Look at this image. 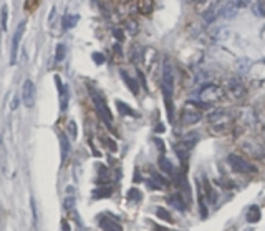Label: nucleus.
<instances>
[{"instance_id": "35", "label": "nucleus", "mask_w": 265, "mask_h": 231, "mask_svg": "<svg viewBox=\"0 0 265 231\" xmlns=\"http://www.w3.org/2000/svg\"><path fill=\"white\" fill-rule=\"evenodd\" d=\"M61 230H63V231H72V228H70V223L66 221V220L61 221Z\"/></svg>"}, {"instance_id": "33", "label": "nucleus", "mask_w": 265, "mask_h": 231, "mask_svg": "<svg viewBox=\"0 0 265 231\" xmlns=\"http://www.w3.org/2000/svg\"><path fill=\"white\" fill-rule=\"evenodd\" d=\"M18 103H20V99H18V97L15 95V97H14V103L10 105V110H15V108L18 107Z\"/></svg>"}, {"instance_id": "12", "label": "nucleus", "mask_w": 265, "mask_h": 231, "mask_svg": "<svg viewBox=\"0 0 265 231\" xmlns=\"http://www.w3.org/2000/svg\"><path fill=\"white\" fill-rule=\"evenodd\" d=\"M55 83H57V88H58V95H60V108L61 110H66V107H68V99H70V92L68 88H66V85L61 82V78L55 75Z\"/></svg>"}, {"instance_id": "26", "label": "nucleus", "mask_w": 265, "mask_h": 231, "mask_svg": "<svg viewBox=\"0 0 265 231\" xmlns=\"http://www.w3.org/2000/svg\"><path fill=\"white\" fill-rule=\"evenodd\" d=\"M156 214H158V218H159V220H162V221H167V223L173 221V218H171L169 211H167L166 208H162V206H159V208L156 210Z\"/></svg>"}, {"instance_id": "14", "label": "nucleus", "mask_w": 265, "mask_h": 231, "mask_svg": "<svg viewBox=\"0 0 265 231\" xmlns=\"http://www.w3.org/2000/svg\"><path fill=\"white\" fill-rule=\"evenodd\" d=\"M196 186H197V201H199V210H201V218H207V206H206V193L202 190V185L201 182H196Z\"/></svg>"}, {"instance_id": "36", "label": "nucleus", "mask_w": 265, "mask_h": 231, "mask_svg": "<svg viewBox=\"0 0 265 231\" xmlns=\"http://www.w3.org/2000/svg\"><path fill=\"white\" fill-rule=\"evenodd\" d=\"M188 2H189V3H196L197 0H188Z\"/></svg>"}, {"instance_id": "37", "label": "nucleus", "mask_w": 265, "mask_h": 231, "mask_svg": "<svg viewBox=\"0 0 265 231\" xmlns=\"http://www.w3.org/2000/svg\"><path fill=\"white\" fill-rule=\"evenodd\" d=\"M124 2H126V0H124Z\"/></svg>"}, {"instance_id": "19", "label": "nucleus", "mask_w": 265, "mask_h": 231, "mask_svg": "<svg viewBox=\"0 0 265 231\" xmlns=\"http://www.w3.org/2000/svg\"><path fill=\"white\" fill-rule=\"evenodd\" d=\"M260 218H262V211H260L259 206H257V205L249 206V210H247V221L249 223H257V221H260Z\"/></svg>"}, {"instance_id": "6", "label": "nucleus", "mask_w": 265, "mask_h": 231, "mask_svg": "<svg viewBox=\"0 0 265 231\" xmlns=\"http://www.w3.org/2000/svg\"><path fill=\"white\" fill-rule=\"evenodd\" d=\"M89 95H91V100H93V103H95V107H96V112H98V115L103 118L104 121H106L108 125H111V121H113V115H111V110H110V107L106 105V101L103 100V97L100 95L98 92H96L95 88H91L89 87Z\"/></svg>"}, {"instance_id": "4", "label": "nucleus", "mask_w": 265, "mask_h": 231, "mask_svg": "<svg viewBox=\"0 0 265 231\" xmlns=\"http://www.w3.org/2000/svg\"><path fill=\"white\" fill-rule=\"evenodd\" d=\"M224 88L219 87V85L214 83H206L204 87L199 90V100L204 105H210V103H217L224 99Z\"/></svg>"}, {"instance_id": "10", "label": "nucleus", "mask_w": 265, "mask_h": 231, "mask_svg": "<svg viewBox=\"0 0 265 231\" xmlns=\"http://www.w3.org/2000/svg\"><path fill=\"white\" fill-rule=\"evenodd\" d=\"M197 136H188V138H184V140H181L179 143H176L174 145V150H176V153H177V156L181 160H188V156H189V153H191V150H192V147L196 145V142H197Z\"/></svg>"}, {"instance_id": "11", "label": "nucleus", "mask_w": 265, "mask_h": 231, "mask_svg": "<svg viewBox=\"0 0 265 231\" xmlns=\"http://www.w3.org/2000/svg\"><path fill=\"white\" fill-rule=\"evenodd\" d=\"M35 97H37V92H35V85L32 80H25L22 88V101L27 108H32L35 105Z\"/></svg>"}, {"instance_id": "34", "label": "nucleus", "mask_w": 265, "mask_h": 231, "mask_svg": "<svg viewBox=\"0 0 265 231\" xmlns=\"http://www.w3.org/2000/svg\"><path fill=\"white\" fill-rule=\"evenodd\" d=\"M154 143L158 145V148H159V151H161V153H164V145H162V142L159 138H154Z\"/></svg>"}, {"instance_id": "2", "label": "nucleus", "mask_w": 265, "mask_h": 231, "mask_svg": "<svg viewBox=\"0 0 265 231\" xmlns=\"http://www.w3.org/2000/svg\"><path fill=\"white\" fill-rule=\"evenodd\" d=\"M207 121L210 123L212 132L219 133V135H225V133H229L232 130L236 116L227 110H216L207 116Z\"/></svg>"}, {"instance_id": "32", "label": "nucleus", "mask_w": 265, "mask_h": 231, "mask_svg": "<svg viewBox=\"0 0 265 231\" xmlns=\"http://www.w3.org/2000/svg\"><path fill=\"white\" fill-rule=\"evenodd\" d=\"M128 23H130V25H128V27H130V32H131V35H134L136 32H138V25H136V23L132 22V20H130Z\"/></svg>"}, {"instance_id": "8", "label": "nucleus", "mask_w": 265, "mask_h": 231, "mask_svg": "<svg viewBox=\"0 0 265 231\" xmlns=\"http://www.w3.org/2000/svg\"><path fill=\"white\" fill-rule=\"evenodd\" d=\"M227 162H229V165H231L236 171H239V173H257V168L239 155L231 153L227 156Z\"/></svg>"}, {"instance_id": "3", "label": "nucleus", "mask_w": 265, "mask_h": 231, "mask_svg": "<svg viewBox=\"0 0 265 231\" xmlns=\"http://www.w3.org/2000/svg\"><path fill=\"white\" fill-rule=\"evenodd\" d=\"M224 93L229 97L232 101H242L247 97V87L240 78L232 77L225 82L224 85Z\"/></svg>"}, {"instance_id": "1", "label": "nucleus", "mask_w": 265, "mask_h": 231, "mask_svg": "<svg viewBox=\"0 0 265 231\" xmlns=\"http://www.w3.org/2000/svg\"><path fill=\"white\" fill-rule=\"evenodd\" d=\"M162 93H164V101L167 108V116L169 120H174V103H173V93H174V68L169 60H164L162 64Z\"/></svg>"}, {"instance_id": "22", "label": "nucleus", "mask_w": 265, "mask_h": 231, "mask_svg": "<svg viewBox=\"0 0 265 231\" xmlns=\"http://www.w3.org/2000/svg\"><path fill=\"white\" fill-rule=\"evenodd\" d=\"M113 193V190L110 186H101L98 190L93 191V198L95 199H101V198H110Z\"/></svg>"}, {"instance_id": "13", "label": "nucleus", "mask_w": 265, "mask_h": 231, "mask_svg": "<svg viewBox=\"0 0 265 231\" xmlns=\"http://www.w3.org/2000/svg\"><path fill=\"white\" fill-rule=\"evenodd\" d=\"M100 226L103 231H123V226L119 225L118 221L111 220V218H106V216L100 218Z\"/></svg>"}, {"instance_id": "28", "label": "nucleus", "mask_w": 265, "mask_h": 231, "mask_svg": "<svg viewBox=\"0 0 265 231\" xmlns=\"http://www.w3.org/2000/svg\"><path fill=\"white\" fill-rule=\"evenodd\" d=\"M141 191L136 190V188H131L130 191H128V199L130 201H141Z\"/></svg>"}, {"instance_id": "31", "label": "nucleus", "mask_w": 265, "mask_h": 231, "mask_svg": "<svg viewBox=\"0 0 265 231\" xmlns=\"http://www.w3.org/2000/svg\"><path fill=\"white\" fill-rule=\"evenodd\" d=\"M7 15H9V10H7V7L3 5L2 9V29L7 30Z\"/></svg>"}, {"instance_id": "9", "label": "nucleus", "mask_w": 265, "mask_h": 231, "mask_svg": "<svg viewBox=\"0 0 265 231\" xmlns=\"http://www.w3.org/2000/svg\"><path fill=\"white\" fill-rule=\"evenodd\" d=\"M23 32H25V20H22L18 23L17 30H15V33H14V38H12V50H10V64L12 65H15V62H17V53H18V47H20Z\"/></svg>"}, {"instance_id": "21", "label": "nucleus", "mask_w": 265, "mask_h": 231, "mask_svg": "<svg viewBox=\"0 0 265 231\" xmlns=\"http://www.w3.org/2000/svg\"><path fill=\"white\" fill-rule=\"evenodd\" d=\"M121 78L124 82H126V85L130 87V90L134 95H138V92H139V88H138V82L136 80H132V78L128 75V72H124V70H121Z\"/></svg>"}, {"instance_id": "20", "label": "nucleus", "mask_w": 265, "mask_h": 231, "mask_svg": "<svg viewBox=\"0 0 265 231\" xmlns=\"http://www.w3.org/2000/svg\"><path fill=\"white\" fill-rule=\"evenodd\" d=\"M60 148H61V162H65L70 153V140L65 133H60Z\"/></svg>"}, {"instance_id": "16", "label": "nucleus", "mask_w": 265, "mask_h": 231, "mask_svg": "<svg viewBox=\"0 0 265 231\" xmlns=\"http://www.w3.org/2000/svg\"><path fill=\"white\" fill-rule=\"evenodd\" d=\"M167 203H169L171 206H174L176 210H181V211L186 210V203H184V199H182L181 193H174V195H171V197H167Z\"/></svg>"}, {"instance_id": "29", "label": "nucleus", "mask_w": 265, "mask_h": 231, "mask_svg": "<svg viewBox=\"0 0 265 231\" xmlns=\"http://www.w3.org/2000/svg\"><path fill=\"white\" fill-rule=\"evenodd\" d=\"M66 55V47L65 45H57V50H55V60L57 62H61Z\"/></svg>"}, {"instance_id": "17", "label": "nucleus", "mask_w": 265, "mask_h": 231, "mask_svg": "<svg viewBox=\"0 0 265 231\" xmlns=\"http://www.w3.org/2000/svg\"><path fill=\"white\" fill-rule=\"evenodd\" d=\"M221 9H222V5H217V7H214V9H210L206 12L202 17H204V22L206 23H214L216 20H219V17H221Z\"/></svg>"}, {"instance_id": "5", "label": "nucleus", "mask_w": 265, "mask_h": 231, "mask_svg": "<svg viewBox=\"0 0 265 231\" xmlns=\"http://www.w3.org/2000/svg\"><path fill=\"white\" fill-rule=\"evenodd\" d=\"M240 148H242L249 156H252V158L265 162V143L264 142H259V140H255V138H247L240 143Z\"/></svg>"}, {"instance_id": "24", "label": "nucleus", "mask_w": 265, "mask_h": 231, "mask_svg": "<svg viewBox=\"0 0 265 231\" xmlns=\"http://www.w3.org/2000/svg\"><path fill=\"white\" fill-rule=\"evenodd\" d=\"M116 107H118V110L123 113V115H131V116H138V113L132 110L131 107H128L126 103H123V101H116Z\"/></svg>"}, {"instance_id": "15", "label": "nucleus", "mask_w": 265, "mask_h": 231, "mask_svg": "<svg viewBox=\"0 0 265 231\" xmlns=\"http://www.w3.org/2000/svg\"><path fill=\"white\" fill-rule=\"evenodd\" d=\"M221 5V0H197L196 2V10L199 12V14L204 15L206 12L214 9V7Z\"/></svg>"}, {"instance_id": "23", "label": "nucleus", "mask_w": 265, "mask_h": 231, "mask_svg": "<svg viewBox=\"0 0 265 231\" xmlns=\"http://www.w3.org/2000/svg\"><path fill=\"white\" fill-rule=\"evenodd\" d=\"M78 15H66L63 18V30H68V29H73V27L78 23Z\"/></svg>"}, {"instance_id": "7", "label": "nucleus", "mask_w": 265, "mask_h": 231, "mask_svg": "<svg viewBox=\"0 0 265 231\" xmlns=\"http://www.w3.org/2000/svg\"><path fill=\"white\" fill-rule=\"evenodd\" d=\"M201 118H202L201 110H199L197 107H194L192 101H189L181 113V125H184V127H191V125L201 121Z\"/></svg>"}, {"instance_id": "30", "label": "nucleus", "mask_w": 265, "mask_h": 231, "mask_svg": "<svg viewBox=\"0 0 265 231\" xmlns=\"http://www.w3.org/2000/svg\"><path fill=\"white\" fill-rule=\"evenodd\" d=\"M91 58H93V62H95L96 65H103L104 64V55H103V53H93Z\"/></svg>"}, {"instance_id": "27", "label": "nucleus", "mask_w": 265, "mask_h": 231, "mask_svg": "<svg viewBox=\"0 0 265 231\" xmlns=\"http://www.w3.org/2000/svg\"><path fill=\"white\" fill-rule=\"evenodd\" d=\"M252 10L257 17H265V2H257L252 5Z\"/></svg>"}, {"instance_id": "25", "label": "nucleus", "mask_w": 265, "mask_h": 231, "mask_svg": "<svg viewBox=\"0 0 265 231\" xmlns=\"http://www.w3.org/2000/svg\"><path fill=\"white\" fill-rule=\"evenodd\" d=\"M231 5L234 7V9L240 10V9H247V7L252 5V0H231Z\"/></svg>"}, {"instance_id": "18", "label": "nucleus", "mask_w": 265, "mask_h": 231, "mask_svg": "<svg viewBox=\"0 0 265 231\" xmlns=\"http://www.w3.org/2000/svg\"><path fill=\"white\" fill-rule=\"evenodd\" d=\"M158 165H159V168H161V171H164L166 175L174 176V168H173V163H171L169 160H167L164 155H161V156H159V160H158Z\"/></svg>"}]
</instances>
